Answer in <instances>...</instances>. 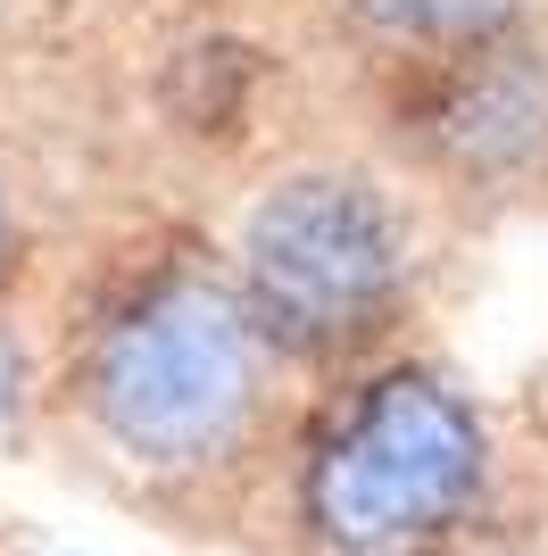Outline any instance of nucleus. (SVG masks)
<instances>
[{
	"instance_id": "7",
	"label": "nucleus",
	"mask_w": 548,
	"mask_h": 556,
	"mask_svg": "<svg viewBox=\"0 0 548 556\" xmlns=\"http://www.w3.org/2000/svg\"><path fill=\"white\" fill-rule=\"evenodd\" d=\"M390 556H408V548H390Z\"/></svg>"
},
{
	"instance_id": "5",
	"label": "nucleus",
	"mask_w": 548,
	"mask_h": 556,
	"mask_svg": "<svg viewBox=\"0 0 548 556\" xmlns=\"http://www.w3.org/2000/svg\"><path fill=\"white\" fill-rule=\"evenodd\" d=\"M374 34L390 42H424V50H457L482 42V34H507L524 17V0H349Z\"/></svg>"
},
{
	"instance_id": "2",
	"label": "nucleus",
	"mask_w": 548,
	"mask_h": 556,
	"mask_svg": "<svg viewBox=\"0 0 548 556\" xmlns=\"http://www.w3.org/2000/svg\"><path fill=\"white\" fill-rule=\"evenodd\" d=\"M482 490V424L433 374H383L349 399L308 457V523L341 556L433 540Z\"/></svg>"
},
{
	"instance_id": "6",
	"label": "nucleus",
	"mask_w": 548,
	"mask_h": 556,
	"mask_svg": "<svg viewBox=\"0 0 548 556\" xmlns=\"http://www.w3.org/2000/svg\"><path fill=\"white\" fill-rule=\"evenodd\" d=\"M0 275H9V208H0Z\"/></svg>"
},
{
	"instance_id": "1",
	"label": "nucleus",
	"mask_w": 548,
	"mask_h": 556,
	"mask_svg": "<svg viewBox=\"0 0 548 556\" xmlns=\"http://www.w3.org/2000/svg\"><path fill=\"white\" fill-rule=\"evenodd\" d=\"M84 399L134 465L183 473L225 457L258 399V325L241 291H225L200 266L134 282L91 332Z\"/></svg>"
},
{
	"instance_id": "3",
	"label": "nucleus",
	"mask_w": 548,
	"mask_h": 556,
	"mask_svg": "<svg viewBox=\"0 0 548 556\" xmlns=\"http://www.w3.org/2000/svg\"><path fill=\"white\" fill-rule=\"evenodd\" d=\"M399 282H408L399 216L358 175H291L250 208L241 307L291 357H341L374 341L399 307Z\"/></svg>"
},
{
	"instance_id": "4",
	"label": "nucleus",
	"mask_w": 548,
	"mask_h": 556,
	"mask_svg": "<svg viewBox=\"0 0 548 556\" xmlns=\"http://www.w3.org/2000/svg\"><path fill=\"white\" fill-rule=\"evenodd\" d=\"M408 134L457 175H515L548 150V50L540 42H482L440 50V67L415 84Z\"/></svg>"
}]
</instances>
